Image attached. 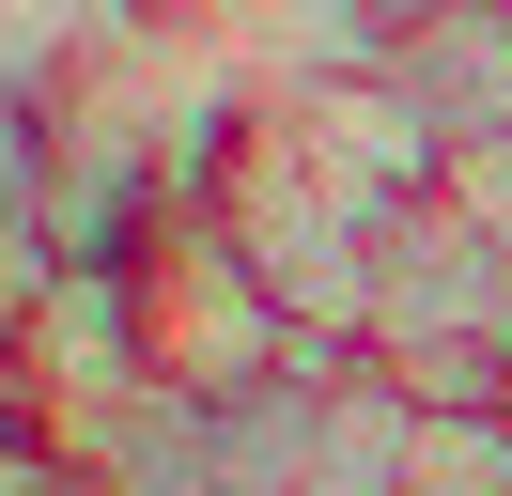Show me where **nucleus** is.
<instances>
[{"instance_id": "nucleus-1", "label": "nucleus", "mask_w": 512, "mask_h": 496, "mask_svg": "<svg viewBox=\"0 0 512 496\" xmlns=\"http://www.w3.org/2000/svg\"><path fill=\"white\" fill-rule=\"evenodd\" d=\"M125 310H140V372L187 388V403H249V388H280L295 357H326V341L264 295V264L218 233V202H171L156 233L125 248Z\"/></svg>"}, {"instance_id": "nucleus-2", "label": "nucleus", "mask_w": 512, "mask_h": 496, "mask_svg": "<svg viewBox=\"0 0 512 496\" xmlns=\"http://www.w3.org/2000/svg\"><path fill=\"white\" fill-rule=\"evenodd\" d=\"M202 202H218V233L264 264V295H280L311 341H357V326H373V233H388V217H357L342 186L295 155L280 109L233 124V155H218V186H202Z\"/></svg>"}, {"instance_id": "nucleus-3", "label": "nucleus", "mask_w": 512, "mask_h": 496, "mask_svg": "<svg viewBox=\"0 0 512 496\" xmlns=\"http://www.w3.org/2000/svg\"><path fill=\"white\" fill-rule=\"evenodd\" d=\"M202 31H218V62L249 78V109L264 93H311V78H373L388 62V0H187Z\"/></svg>"}, {"instance_id": "nucleus-4", "label": "nucleus", "mask_w": 512, "mask_h": 496, "mask_svg": "<svg viewBox=\"0 0 512 496\" xmlns=\"http://www.w3.org/2000/svg\"><path fill=\"white\" fill-rule=\"evenodd\" d=\"M63 279V233H47V109H0V326Z\"/></svg>"}, {"instance_id": "nucleus-5", "label": "nucleus", "mask_w": 512, "mask_h": 496, "mask_svg": "<svg viewBox=\"0 0 512 496\" xmlns=\"http://www.w3.org/2000/svg\"><path fill=\"white\" fill-rule=\"evenodd\" d=\"M404 496H512V419H497V403H419Z\"/></svg>"}, {"instance_id": "nucleus-6", "label": "nucleus", "mask_w": 512, "mask_h": 496, "mask_svg": "<svg viewBox=\"0 0 512 496\" xmlns=\"http://www.w3.org/2000/svg\"><path fill=\"white\" fill-rule=\"evenodd\" d=\"M94 0H0V109H47V93L78 78V47H94Z\"/></svg>"}, {"instance_id": "nucleus-7", "label": "nucleus", "mask_w": 512, "mask_h": 496, "mask_svg": "<svg viewBox=\"0 0 512 496\" xmlns=\"http://www.w3.org/2000/svg\"><path fill=\"white\" fill-rule=\"evenodd\" d=\"M16 434H32V419H16V372H0V450H16Z\"/></svg>"}, {"instance_id": "nucleus-8", "label": "nucleus", "mask_w": 512, "mask_h": 496, "mask_svg": "<svg viewBox=\"0 0 512 496\" xmlns=\"http://www.w3.org/2000/svg\"><path fill=\"white\" fill-rule=\"evenodd\" d=\"M388 16H435V0H388Z\"/></svg>"}]
</instances>
